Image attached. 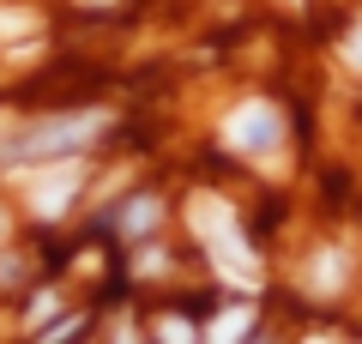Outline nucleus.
Returning a JSON list of instances; mask_svg holds the SVG:
<instances>
[{
	"instance_id": "1",
	"label": "nucleus",
	"mask_w": 362,
	"mask_h": 344,
	"mask_svg": "<svg viewBox=\"0 0 362 344\" xmlns=\"http://www.w3.org/2000/svg\"><path fill=\"white\" fill-rule=\"evenodd\" d=\"M187 217H194V236H199V248H206V260L218 266V278L235 284V290H259V260H254V248H247L242 224H235L230 200L199 193V200L187 205Z\"/></svg>"
},
{
	"instance_id": "2",
	"label": "nucleus",
	"mask_w": 362,
	"mask_h": 344,
	"mask_svg": "<svg viewBox=\"0 0 362 344\" xmlns=\"http://www.w3.org/2000/svg\"><path fill=\"white\" fill-rule=\"evenodd\" d=\"M109 115L103 109H73V115H54V121H37V127L25 133V139L6 145V164H37V157H61V151H78V145L97 139V127H103Z\"/></svg>"
},
{
	"instance_id": "3",
	"label": "nucleus",
	"mask_w": 362,
	"mask_h": 344,
	"mask_svg": "<svg viewBox=\"0 0 362 344\" xmlns=\"http://www.w3.org/2000/svg\"><path fill=\"white\" fill-rule=\"evenodd\" d=\"M223 145L242 151V157H272L284 145V115H278V103L254 97V103H242V109H230L223 115Z\"/></svg>"
},
{
	"instance_id": "4",
	"label": "nucleus",
	"mask_w": 362,
	"mask_h": 344,
	"mask_svg": "<svg viewBox=\"0 0 362 344\" xmlns=\"http://www.w3.org/2000/svg\"><path fill=\"white\" fill-rule=\"evenodd\" d=\"M78 181H85V169H78V164L42 169V176L30 181V212H37V217H61L66 205L78 200Z\"/></svg>"
},
{
	"instance_id": "5",
	"label": "nucleus",
	"mask_w": 362,
	"mask_h": 344,
	"mask_svg": "<svg viewBox=\"0 0 362 344\" xmlns=\"http://www.w3.org/2000/svg\"><path fill=\"white\" fill-rule=\"evenodd\" d=\"M247 326H254V314H247V308H223V314L211 320L206 344H242V338H247Z\"/></svg>"
},
{
	"instance_id": "6",
	"label": "nucleus",
	"mask_w": 362,
	"mask_h": 344,
	"mask_svg": "<svg viewBox=\"0 0 362 344\" xmlns=\"http://www.w3.org/2000/svg\"><path fill=\"white\" fill-rule=\"evenodd\" d=\"M151 224H157V200H133L127 212H121V236H127V242L151 236Z\"/></svg>"
},
{
	"instance_id": "7",
	"label": "nucleus",
	"mask_w": 362,
	"mask_h": 344,
	"mask_svg": "<svg viewBox=\"0 0 362 344\" xmlns=\"http://www.w3.org/2000/svg\"><path fill=\"white\" fill-rule=\"evenodd\" d=\"M338 266H344L338 254H320V260H314V290H320V296L338 290Z\"/></svg>"
},
{
	"instance_id": "8",
	"label": "nucleus",
	"mask_w": 362,
	"mask_h": 344,
	"mask_svg": "<svg viewBox=\"0 0 362 344\" xmlns=\"http://www.w3.org/2000/svg\"><path fill=\"white\" fill-rule=\"evenodd\" d=\"M157 338L163 344H194V326H187L181 314H169V320H157Z\"/></svg>"
},
{
	"instance_id": "9",
	"label": "nucleus",
	"mask_w": 362,
	"mask_h": 344,
	"mask_svg": "<svg viewBox=\"0 0 362 344\" xmlns=\"http://www.w3.org/2000/svg\"><path fill=\"white\" fill-rule=\"evenodd\" d=\"M0 30H37V13H0Z\"/></svg>"
},
{
	"instance_id": "10",
	"label": "nucleus",
	"mask_w": 362,
	"mask_h": 344,
	"mask_svg": "<svg viewBox=\"0 0 362 344\" xmlns=\"http://www.w3.org/2000/svg\"><path fill=\"white\" fill-rule=\"evenodd\" d=\"M73 332H78V320H61L54 332H42V344H61V338H73Z\"/></svg>"
},
{
	"instance_id": "11",
	"label": "nucleus",
	"mask_w": 362,
	"mask_h": 344,
	"mask_svg": "<svg viewBox=\"0 0 362 344\" xmlns=\"http://www.w3.org/2000/svg\"><path fill=\"white\" fill-rule=\"evenodd\" d=\"M344 55H350V67H362V25L350 30V42H344Z\"/></svg>"
},
{
	"instance_id": "12",
	"label": "nucleus",
	"mask_w": 362,
	"mask_h": 344,
	"mask_svg": "<svg viewBox=\"0 0 362 344\" xmlns=\"http://www.w3.org/2000/svg\"><path fill=\"white\" fill-rule=\"evenodd\" d=\"M115 344H133V332H121V338H115Z\"/></svg>"
},
{
	"instance_id": "13",
	"label": "nucleus",
	"mask_w": 362,
	"mask_h": 344,
	"mask_svg": "<svg viewBox=\"0 0 362 344\" xmlns=\"http://www.w3.org/2000/svg\"><path fill=\"white\" fill-rule=\"evenodd\" d=\"M85 6H109V0H85Z\"/></svg>"
},
{
	"instance_id": "14",
	"label": "nucleus",
	"mask_w": 362,
	"mask_h": 344,
	"mask_svg": "<svg viewBox=\"0 0 362 344\" xmlns=\"http://www.w3.org/2000/svg\"><path fill=\"white\" fill-rule=\"evenodd\" d=\"M308 344H332V338H308Z\"/></svg>"
}]
</instances>
